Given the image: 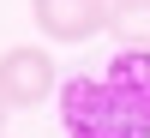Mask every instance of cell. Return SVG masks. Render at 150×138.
<instances>
[{
    "mask_svg": "<svg viewBox=\"0 0 150 138\" xmlns=\"http://www.w3.org/2000/svg\"><path fill=\"white\" fill-rule=\"evenodd\" d=\"M60 126H66V138H144L132 108L114 96V84L90 78V72L60 84Z\"/></svg>",
    "mask_w": 150,
    "mask_h": 138,
    "instance_id": "cell-1",
    "label": "cell"
},
{
    "mask_svg": "<svg viewBox=\"0 0 150 138\" xmlns=\"http://www.w3.org/2000/svg\"><path fill=\"white\" fill-rule=\"evenodd\" d=\"M54 60H48V48H6L0 54V96H6V108H42L48 96H54Z\"/></svg>",
    "mask_w": 150,
    "mask_h": 138,
    "instance_id": "cell-2",
    "label": "cell"
},
{
    "mask_svg": "<svg viewBox=\"0 0 150 138\" xmlns=\"http://www.w3.org/2000/svg\"><path fill=\"white\" fill-rule=\"evenodd\" d=\"M30 18L48 42H84V36L108 30L114 0H30Z\"/></svg>",
    "mask_w": 150,
    "mask_h": 138,
    "instance_id": "cell-3",
    "label": "cell"
},
{
    "mask_svg": "<svg viewBox=\"0 0 150 138\" xmlns=\"http://www.w3.org/2000/svg\"><path fill=\"white\" fill-rule=\"evenodd\" d=\"M102 78L114 84V96L132 108V120H138L144 138H150V48H120Z\"/></svg>",
    "mask_w": 150,
    "mask_h": 138,
    "instance_id": "cell-4",
    "label": "cell"
},
{
    "mask_svg": "<svg viewBox=\"0 0 150 138\" xmlns=\"http://www.w3.org/2000/svg\"><path fill=\"white\" fill-rule=\"evenodd\" d=\"M108 36H114L120 48H150V0H114Z\"/></svg>",
    "mask_w": 150,
    "mask_h": 138,
    "instance_id": "cell-5",
    "label": "cell"
},
{
    "mask_svg": "<svg viewBox=\"0 0 150 138\" xmlns=\"http://www.w3.org/2000/svg\"><path fill=\"white\" fill-rule=\"evenodd\" d=\"M0 126H6V96H0Z\"/></svg>",
    "mask_w": 150,
    "mask_h": 138,
    "instance_id": "cell-6",
    "label": "cell"
}]
</instances>
